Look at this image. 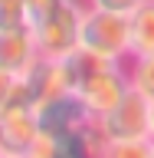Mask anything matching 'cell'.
<instances>
[{"label":"cell","instance_id":"obj_14","mask_svg":"<svg viewBox=\"0 0 154 158\" xmlns=\"http://www.w3.org/2000/svg\"><path fill=\"white\" fill-rule=\"evenodd\" d=\"M85 7H98V10H118V13H131L141 0H82Z\"/></svg>","mask_w":154,"mask_h":158},{"label":"cell","instance_id":"obj_11","mask_svg":"<svg viewBox=\"0 0 154 158\" xmlns=\"http://www.w3.org/2000/svg\"><path fill=\"white\" fill-rule=\"evenodd\" d=\"M128 76H131V86L138 92L154 99V53L151 56H131L128 59Z\"/></svg>","mask_w":154,"mask_h":158},{"label":"cell","instance_id":"obj_7","mask_svg":"<svg viewBox=\"0 0 154 158\" xmlns=\"http://www.w3.org/2000/svg\"><path fill=\"white\" fill-rule=\"evenodd\" d=\"M36 59H39V46L30 27L0 30V69H7L13 76H26Z\"/></svg>","mask_w":154,"mask_h":158},{"label":"cell","instance_id":"obj_4","mask_svg":"<svg viewBox=\"0 0 154 158\" xmlns=\"http://www.w3.org/2000/svg\"><path fill=\"white\" fill-rule=\"evenodd\" d=\"M82 13H85V3H82V0H66L56 17H49L46 23L33 27L39 56L66 59L69 53H76V49H79V27H82Z\"/></svg>","mask_w":154,"mask_h":158},{"label":"cell","instance_id":"obj_6","mask_svg":"<svg viewBox=\"0 0 154 158\" xmlns=\"http://www.w3.org/2000/svg\"><path fill=\"white\" fill-rule=\"evenodd\" d=\"M39 112V128H85L95 122V115L85 109V102L76 96V92H62V96H53L46 102L36 106Z\"/></svg>","mask_w":154,"mask_h":158},{"label":"cell","instance_id":"obj_2","mask_svg":"<svg viewBox=\"0 0 154 158\" xmlns=\"http://www.w3.org/2000/svg\"><path fill=\"white\" fill-rule=\"evenodd\" d=\"M79 49H89L92 56L112 59V63H128L131 59V13L85 7L82 27H79Z\"/></svg>","mask_w":154,"mask_h":158},{"label":"cell","instance_id":"obj_5","mask_svg":"<svg viewBox=\"0 0 154 158\" xmlns=\"http://www.w3.org/2000/svg\"><path fill=\"white\" fill-rule=\"evenodd\" d=\"M39 135L36 106H3L0 109V158H30Z\"/></svg>","mask_w":154,"mask_h":158},{"label":"cell","instance_id":"obj_13","mask_svg":"<svg viewBox=\"0 0 154 158\" xmlns=\"http://www.w3.org/2000/svg\"><path fill=\"white\" fill-rule=\"evenodd\" d=\"M26 27V0H0V30Z\"/></svg>","mask_w":154,"mask_h":158},{"label":"cell","instance_id":"obj_12","mask_svg":"<svg viewBox=\"0 0 154 158\" xmlns=\"http://www.w3.org/2000/svg\"><path fill=\"white\" fill-rule=\"evenodd\" d=\"M66 0H26V27H39V23H46L49 17H56L59 10H62Z\"/></svg>","mask_w":154,"mask_h":158},{"label":"cell","instance_id":"obj_9","mask_svg":"<svg viewBox=\"0 0 154 158\" xmlns=\"http://www.w3.org/2000/svg\"><path fill=\"white\" fill-rule=\"evenodd\" d=\"M154 53V0H141L131 10V56Z\"/></svg>","mask_w":154,"mask_h":158},{"label":"cell","instance_id":"obj_8","mask_svg":"<svg viewBox=\"0 0 154 158\" xmlns=\"http://www.w3.org/2000/svg\"><path fill=\"white\" fill-rule=\"evenodd\" d=\"M23 79H26L30 92H33V99H36V106H39V102H46V99H53V96L72 92V79H69L66 59L39 56L36 63H33V69H30Z\"/></svg>","mask_w":154,"mask_h":158},{"label":"cell","instance_id":"obj_15","mask_svg":"<svg viewBox=\"0 0 154 158\" xmlns=\"http://www.w3.org/2000/svg\"><path fill=\"white\" fill-rule=\"evenodd\" d=\"M17 79L20 76L7 73V69H0V109L7 106V99H10V92H13V86H17Z\"/></svg>","mask_w":154,"mask_h":158},{"label":"cell","instance_id":"obj_10","mask_svg":"<svg viewBox=\"0 0 154 158\" xmlns=\"http://www.w3.org/2000/svg\"><path fill=\"white\" fill-rule=\"evenodd\" d=\"M102 158H154V138H125L105 142Z\"/></svg>","mask_w":154,"mask_h":158},{"label":"cell","instance_id":"obj_1","mask_svg":"<svg viewBox=\"0 0 154 158\" xmlns=\"http://www.w3.org/2000/svg\"><path fill=\"white\" fill-rule=\"evenodd\" d=\"M72 92H76L92 115H105L108 109H115L121 99L131 92V76L128 63H112V59L92 56L89 49H76L66 56Z\"/></svg>","mask_w":154,"mask_h":158},{"label":"cell","instance_id":"obj_16","mask_svg":"<svg viewBox=\"0 0 154 158\" xmlns=\"http://www.w3.org/2000/svg\"><path fill=\"white\" fill-rule=\"evenodd\" d=\"M151 138H154V99H151Z\"/></svg>","mask_w":154,"mask_h":158},{"label":"cell","instance_id":"obj_3","mask_svg":"<svg viewBox=\"0 0 154 158\" xmlns=\"http://www.w3.org/2000/svg\"><path fill=\"white\" fill-rule=\"evenodd\" d=\"M98 135L105 142H125V138H151V99L131 86L115 109L95 118Z\"/></svg>","mask_w":154,"mask_h":158}]
</instances>
